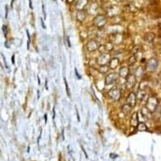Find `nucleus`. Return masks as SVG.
I'll use <instances>...</instances> for the list:
<instances>
[{"instance_id":"obj_1","label":"nucleus","mask_w":161,"mask_h":161,"mask_svg":"<svg viewBox=\"0 0 161 161\" xmlns=\"http://www.w3.org/2000/svg\"><path fill=\"white\" fill-rule=\"evenodd\" d=\"M159 101L158 99L155 96H151L148 98L147 102H146V107L151 113H154L158 107Z\"/></svg>"},{"instance_id":"obj_2","label":"nucleus","mask_w":161,"mask_h":161,"mask_svg":"<svg viewBox=\"0 0 161 161\" xmlns=\"http://www.w3.org/2000/svg\"><path fill=\"white\" fill-rule=\"evenodd\" d=\"M108 95L109 96V98H112L114 101H119L122 96V93L119 88L114 87L108 92Z\"/></svg>"},{"instance_id":"obj_3","label":"nucleus","mask_w":161,"mask_h":161,"mask_svg":"<svg viewBox=\"0 0 161 161\" xmlns=\"http://www.w3.org/2000/svg\"><path fill=\"white\" fill-rule=\"evenodd\" d=\"M158 67V61L156 58H151L146 63V69L149 72H154Z\"/></svg>"},{"instance_id":"obj_4","label":"nucleus","mask_w":161,"mask_h":161,"mask_svg":"<svg viewBox=\"0 0 161 161\" xmlns=\"http://www.w3.org/2000/svg\"><path fill=\"white\" fill-rule=\"evenodd\" d=\"M106 24V18L104 16H98L93 19V24L98 28H101Z\"/></svg>"},{"instance_id":"obj_5","label":"nucleus","mask_w":161,"mask_h":161,"mask_svg":"<svg viewBox=\"0 0 161 161\" xmlns=\"http://www.w3.org/2000/svg\"><path fill=\"white\" fill-rule=\"evenodd\" d=\"M111 61V55L109 53H102L97 59V64L99 65H106Z\"/></svg>"},{"instance_id":"obj_6","label":"nucleus","mask_w":161,"mask_h":161,"mask_svg":"<svg viewBox=\"0 0 161 161\" xmlns=\"http://www.w3.org/2000/svg\"><path fill=\"white\" fill-rule=\"evenodd\" d=\"M119 79V74L116 72H111V74H107L105 79V84L106 85H109L114 84L117 80Z\"/></svg>"},{"instance_id":"obj_7","label":"nucleus","mask_w":161,"mask_h":161,"mask_svg":"<svg viewBox=\"0 0 161 161\" xmlns=\"http://www.w3.org/2000/svg\"><path fill=\"white\" fill-rule=\"evenodd\" d=\"M126 85L128 89H132L136 84V77L134 74H130L127 78Z\"/></svg>"},{"instance_id":"obj_8","label":"nucleus","mask_w":161,"mask_h":161,"mask_svg":"<svg viewBox=\"0 0 161 161\" xmlns=\"http://www.w3.org/2000/svg\"><path fill=\"white\" fill-rule=\"evenodd\" d=\"M86 48L90 53L91 52H94V51H96L98 48V43L96 41L92 40H90L89 42L87 43Z\"/></svg>"},{"instance_id":"obj_9","label":"nucleus","mask_w":161,"mask_h":161,"mask_svg":"<svg viewBox=\"0 0 161 161\" xmlns=\"http://www.w3.org/2000/svg\"><path fill=\"white\" fill-rule=\"evenodd\" d=\"M136 94L135 93H130L129 95H128V97L127 98V103L130 105L132 107H134L135 105H136Z\"/></svg>"},{"instance_id":"obj_10","label":"nucleus","mask_w":161,"mask_h":161,"mask_svg":"<svg viewBox=\"0 0 161 161\" xmlns=\"http://www.w3.org/2000/svg\"><path fill=\"white\" fill-rule=\"evenodd\" d=\"M138 124V112H135L131 115L130 125L133 127H137Z\"/></svg>"},{"instance_id":"obj_11","label":"nucleus","mask_w":161,"mask_h":161,"mask_svg":"<svg viewBox=\"0 0 161 161\" xmlns=\"http://www.w3.org/2000/svg\"><path fill=\"white\" fill-rule=\"evenodd\" d=\"M119 75L122 78H127L130 75V70L127 67H122L119 69Z\"/></svg>"},{"instance_id":"obj_12","label":"nucleus","mask_w":161,"mask_h":161,"mask_svg":"<svg viewBox=\"0 0 161 161\" xmlns=\"http://www.w3.org/2000/svg\"><path fill=\"white\" fill-rule=\"evenodd\" d=\"M155 38H156V35L154 33L148 32L147 34H145L143 40L148 43H151V42H153V40H155Z\"/></svg>"},{"instance_id":"obj_13","label":"nucleus","mask_w":161,"mask_h":161,"mask_svg":"<svg viewBox=\"0 0 161 161\" xmlns=\"http://www.w3.org/2000/svg\"><path fill=\"white\" fill-rule=\"evenodd\" d=\"M109 68H111V69H115L117 67H118V65L119 64V58H112V59H111V61H109Z\"/></svg>"},{"instance_id":"obj_14","label":"nucleus","mask_w":161,"mask_h":161,"mask_svg":"<svg viewBox=\"0 0 161 161\" xmlns=\"http://www.w3.org/2000/svg\"><path fill=\"white\" fill-rule=\"evenodd\" d=\"M136 98L138 99L140 101H143V99H145V98L148 99L147 93H146L145 90H140L138 91L137 95H136Z\"/></svg>"},{"instance_id":"obj_15","label":"nucleus","mask_w":161,"mask_h":161,"mask_svg":"<svg viewBox=\"0 0 161 161\" xmlns=\"http://www.w3.org/2000/svg\"><path fill=\"white\" fill-rule=\"evenodd\" d=\"M141 113H142V114H143V118L147 119H151V114H152V113H151V112L148 111L147 107H143V108H142V109H141Z\"/></svg>"},{"instance_id":"obj_16","label":"nucleus","mask_w":161,"mask_h":161,"mask_svg":"<svg viewBox=\"0 0 161 161\" xmlns=\"http://www.w3.org/2000/svg\"><path fill=\"white\" fill-rule=\"evenodd\" d=\"M87 3H88V0H79L77 3L76 4V8L79 11H82L85 6Z\"/></svg>"},{"instance_id":"obj_17","label":"nucleus","mask_w":161,"mask_h":161,"mask_svg":"<svg viewBox=\"0 0 161 161\" xmlns=\"http://www.w3.org/2000/svg\"><path fill=\"white\" fill-rule=\"evenodd\" d=\"M131 109H132V106H131L130 105H129V104H127V103L124 104L122 106V112L123 114H128L131 111Z\"/></svg>"},{"instance_id":"obj_18","label":"nucleus","mask_w":161,"mask_h":161,"mask_svg":"<svg viewBox=\"0 0 161 161\" xmlns=\"http://www.w3.org/2000/svg\"><path fill=\"white\" fill-rule=\"evenodd\" d=\"M77 19L80 22H83L85 19V13L84 11H79L77 14Z\"/></svg>"},{"instance_id":"obj_19","label":"nucleus","mask_w":161,"mask_h":161,"mask_svg":"<svg viewBox=\"0 0 161 161\" xmlns=\"http://www.w3.org/2000/svg\"><path fill=\"white\" fill-rule=\"evenodd\" d=\"M148 87V82L146 80H143L140 84V90H145Z\"/></svg>"},{"instance_id":"obj_20","label":"nucleus","mask_w":161,"mask_h":161,"mask_svg":"<svg viewBox=\"0 0 161 161\" xmlns=\"http://www.w3.org/2000/svg\"><path fill=\"white\" fill-rule=\"evenodd\" d=\"M137 129H138V130H140V131H146L148 130V127H147V126H146V124L144 122H138Z\"/></svg>"},{"instance_id":"obj_21","label":"nucleus","mask_w":161,"mask_h":161,"mask_svg":"<svg viewBox=\"0 0 161 161\" xmlns=\"http://www.w3.org/2000/svg\"><path fill=\"white\" fill-rule=\"evenodd\" d=\"M136 61H137V56H136V55H133V56H131L128 59L127 63H128L129 65H130V66H131V65L135 64L136 63Z\"/></svg>"},{"instance_id":"obj_22","label":"nucleus","mask_w":161,"mask_h":161,"mask_svg":"<svg viewBox=\"0 0 161 161\" xmlns=\"http://www.w3.org/2000/svg\"><path fill=\"white\" fill-rule=\"evenodd\" d=\"M98 70L99 72H101V74H106V72H108L109 68H108L107 65H100L99 68L98 69Z\"/></svg>"},{"instance_id":"obj_23","label":"nucleus","mask_w":161,"mask_h":161,"mask_svg":"<svg viewBox=\"0 0 161 161\" xmlns=\"http://www.w3.org/2000/svg\"><path fill=\"white\" fill-rule=\"evenodd\" d=\"M143 74V68L140 66V67H138L136 69H135V77H140Z\"/></svg>"},{"instance_id":"obj_24","label":"nucleus","mask_w":161,"mask_h":161,"mask_svg":"<svg viewBox=\"0 0 161 161\" xmlns=\"http://www.w3.org/2000/svg\"><path fill=\"white\" fill-rule=\"evenodd\" d=\"M104 47H105L106 51L109 52V51H111L113 49V43L111 42H107L106 43H105L104 45Z\"/></svg>"},{"instance_id":"obj_25","label":"nucleus","mask_w":161,"mask_h":161,"mask_svg":"<svg viewBox=\"0 0 161 161\" xmlns=\"http://www.w3.org/2000/svg\"><path fill=\"white\" fill-rule=\"evenodd\" d=\"M140 46L138 45H136V46H134L133 47V48H132V50H131V53H132L133 55H135L138 51H140Z\"/></svg>"},{"instance_id":"obj_26","label":"nucleus","mask_w":161,"mask_h":161,"mask_svg":"<svg viewBox=\"0 0 161 161\" xmlns=\"http://www.w3.org/2000/svg\"><path fill=\"white\" fill-rule=\"evenodd\" d=\"M64 85H65V89H66V92H67L68 96L70 97V90H69V87L67 80H66V79H65V78H64Z\"/></svg>"},{"instance_id":"obj_27","label":"nucleus","mask_w":161,"mask_h":161,"mask_svg":"<svg viewBox=\"0 0 161 161\" xmlns=\"http://www.w3.org/2000/svg\"><path fill=\"white\" fill-rule=\"evenodd\" d=\"M80 38H82V40H85L88 37V34H87V32L85 31H83V32H80Z\"/></svg>"},{"instance_id":"obj_28","label":"nucleus","mask_w":161,"mask_h":161,"mask_svg":"<svg viewBox=\"0 0 161 161\" xmlns=\"http://www.w3.org/2000/svg\"><path fill=\"white\" fill-rule=\"evenodd\" d=\"M75 74H76V76L77 77V78H79V79H82V77H80V76L78 74V72H77V69H75Z\"/></svg>"},{"instance_id":"obj_29","label":"nucleus","mask_w":161,"mask_h":161,"mask_svg":"<svg viewBox=\"0 0 161 161\" xmlns=\"http://www.w3.org/2000/svg\"><path fill=\"white\" fill-rule=\"evenodd\" d=\"M111 157L112 159H116L117 157H118V156L115 155V154H114V153H112V154H111Z\"/></svg>"},{"instance_id":"obj_30","label":"nucleus","mask_w":161,"mask_h":161,"mask_svg":"<svg viewBox=\"0 0 161 161\" xmlns=\"http://www.w3.org/2000/svg\"><path fill=\"white\" fill-rule=\"evenodd\" d=\"M76 111H77V121L80 122V116H79V114H78V111H77V109L76 108Z\"/></svg>"},{"instance_id":"obj_31","label":"nucleus","mask_w":161,"mask_h":161,"mask_svg":"<svg viewBox=\"0 0 161 161\" xmlns=\"http://www.w3.org/2000/svg\"><path fill=\"white\" fill-rule=\"evenodd\" d=\"M67 42H68L69 47H71V43H70V40H69V36H67Z\"/></svg>"},{"instance_id":"obj_32","label":"nucleus","mask_w":161,"mask_h":161,"mask_svg":"<svg viewBox=\"0 0 161 161\" xmlns=\"http://www.w3.org/2000/svg\"><path fill=\"white\" fill-rule=\"evenodd\" d=\"M3 32H4V34H5V35H6V26H3Z\"/></svg>"},{"instance_id":"obj_33","label":"nucleus","mask_w":161,"mask_h":161,"mask_svg":"<svg viewBox=\"0 0 161 161\" xmlns=\"http://www.w3.org/2000/svg\"><path fill=\"white\" fill-rule=\"evenodd\" d=\"M45 89L48 90V80L46 79V82H45Z\"/></svg>"},{"instance_id":"obj_34","label":"nucleus","mask_w":161,"mask_h":161,"mask_svg":"<svg viewBox=\"0 0 161 161\" xmlns=\"http://www.w3.org/2000/svg\"><path fill=\"white\" fill-rule=\"evenodd\" d=\"M42 8H43V14H45V16H46V13H45V6H42Z\"/></svg>"},{"instance_id":"obj_35","label":"nucleus","mask_w":161,"mask_h":161,"mask_svg":"<svg viewBox=\"0 0 161 161\" xmlns=\"http://www.w3.org/2000/svg\"><path fill=\"white\" fill-rule=\"evenodd\" d=\"M45 123H47V121H48V116H47V114H45Z\"/></svg>"},{"instance_id":"obj_36","label":"nucleus","mask_w":161,"mask_h":161,"mask_svg":"<svg viewBox=\"0 0 161 161\" xmlns=\"http://www.w3.org/2000/svg\"><path fill=\"white\" fill-rule=\"evenodd\" d=\"M74 0H67V2H68L69 3H71L74 2Z\"/></svg>"},{"instance_id":"obj_37","label":"nucleus","mask_w":161,"mask_h":161,"mask_svg":"<svg viewBox=\"0 0 161 161\" xmlns=\"http://www.w3.org/2000/svg\"><path fill=\"white\" fill-rule=\"evenodd\" d=\"M14 56H12V58H11V60H12V64H14Z\"/></svg>"},{"instance_id":"obj_38","label":"nucleus","mask_w":161,"mask_h":161,"mask_svg":"<svg viewBox=\"0 0 161 161\" xmlns=\"http://www.w3.org/2000/svg\"><path fill=\"white\" fill-rule=\"evenodd\" d=\"M37 78H38V83H39V85H40V77H39V76H37Z\"/></svg>"},{"instance_id":"obj_39","label":"nucleus","mask_w":161,"mask_h":161,"mask_svg":"<svg viewBox=\"0 0 161 161\" xmlns=\"http://www.w3.org/2000/svg\"><path fill=\"white\" fill-rule=\"evenodd\" d=\"M29 3H30V4H29V5H30V7H31V8H32V1H31V0H29Z\"/></svg>"},{"instance_id":"obj_40","label":"nucleus","mask_w":161,"mask_h":161,"mask_svg":"<svg viewBox=\"0 0 161 161\" xmlns=\"http://www.w3.org/2000/svg\"><path fill=\"white\" fill-rule=\"evenodd\" d=\"M159 37L161 38V29H160L159 32Z\"/></svg>"},{"instance_id":"obj_41","label":"nucleus","mask_w":161,"mask_h":161,"mask_svg":"<svg viewBox=\"0 0 161 161\" xmlns=\"http://www.w3.org/2000/svg\"><path fill=\"white\" fill-rule=\"evenodd\" d=\"M37 93H38V99L40 98V91L39 90H37Z\"/></svg>"},{"instance_id":"obj_42","label":"nucleus","mask_w":161,"mask_h":161,"mask_svg":"<svg viewBox=\"0 0 161 161\" xmlns=\"http://www.w3.org/2000/svg\"><path fill=\"white\" fill-rule=\"evenodd\" d=\"M160 84H161V79H160Z\"/></svg>"}]
</instances>
